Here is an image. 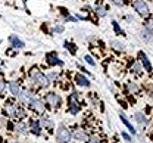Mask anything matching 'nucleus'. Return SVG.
<instances>
[{"label":"nucleus","instance_id":"10","mask_svg":"<svg viewBox=\"0 0 153 143\" xmlns=\"http://www.w3.org/2000/svg\"><path fill=\"white\" fill-rule=\"evenodd\" d=\"M74 136H75L76 140H79V142H87L88 140V134L84 130H76L75 133H74Z\"/></svg>","mask_w":153,"mask_h":143},{"label":"nucleus","instance_id":"19","mask_svg":"<svg viewBox=\"0 0 153 143\" xmlns=\"http://www.w3.org/2000/svg\"><path fill=\"white\" fill-rule=\"evenodd\" d=\"M134 117H135V121H137V123L144 124L146 121H147V120H146V117H144L141 112H135V115H134Z\"/></svg>","mask_w":153,"mask_h":143},{"label":"nucleus","instance_id":"18","mask_svg":"<svg viewBox=\"0 0 153 143\" xmlns=\"http://www.w3.org/2000/svg\"><path fill=\"white\" fill-rule=\"evenodd\" d=\"M111 46L114 47L115 50H118V52H124V50H125L124 44H122V43H119V41H112V43H111Z\"/></svg>","mask_w":153,"mask_h":143},{"label":"nucleus","instance_id":"7","mask_svg":"<svg viewBox=\"0 0 153 143\" xmlns=\"http://www.w3.org/2000/svg\"><path fill=\"white\" fill-rule=\"evenodd\" d=\"M9 90H10V93H12L15 98H19V95H21V92H22V89L19 87V84L15 81H12L9 84Z\"/></svg>","mask_w":153,"mask_h":143},{"label":"nucleus","instance_id":"31","mask_svg":"<svg viewBox=\"0 0 153 143\" xmlns=\"http://www.w3.org/2000/svg\"><path fill=\"white\" fill-rule=\"evenodd\" d=\"M4 87H6V83H4V80H3V78H0V93L4 90Z\"/></svg>","mask_w":153,"mask_h":143},{"label":"nucleus","instance_id":"22","mask_svg":"<svg viewBox=\"0 0 153 143\" xmlns=\"http://www.w3.org/2000/svg\"><path fill=\"white\" fill-rule=\"evenodd\" d=\"M65 47H68V50L72 53V55H75L76 53V49H75V46L72 44V43H65Z\"/></svg>","mask_w":153,"mask_h":143},{"label":"nucleus","instance_id":"34","mask_svg":"<svg viewBox=\"0 0 153 143\" xmlns=\"http://www.w3.org/2000/svg\"><path fill=\"white\" fill-rule=\"evenodd\" d=\"M56 74H55V72H52V74H50V75H49V78H50V80H56Z\"/></svg>","mask_w":153,"mask_h":143},{"label":"nucleus","instance_id":"16","mask_svg":"<svg viewBox=\"0 0 153 143\" xmlns=\"http://www.w3.org/2000/svg\"><path fill=\"white\" fill-rule=\"evenodd\" d=\"M30 130H31L34 134H37V136L41 133V131H40V130H41V128H40V124H38L37 121H31V123H30Z\"/></svg>","mask_w":153,"mask_h":143},{"label":"nucleus","instance_id":"9","mask_svg":"<svg viewBox=\"0 0 153 143\" xmlns=\"http://www.w3.org/2000/svg\"><path fill=\"white\" fill-rule=\"evenodd\" d=\"M75 81H76L78 86H82V87H88V86H90V81H88L82 74H76L75 75Z\"/></svg>","mask_w":153,"mask_h":143},{"label":"nucleus","instance_id":"24","mask_svg":"<svg viewBox=\"0 0 153 143\" xmlns=\"http://www.w3.org/2000/svg\"><path fill=\"white\" fill-rule=\"evenodd\" d=\"M96 10H97V15H99V16H105V15H106V9H105L103 6H97Z\"/></svg>","mask_w":153,"mask_h":143},{"label":"nucleus","instance_id":"8","mask_svg":"<svg viewBox=\"0 0 153 143\" xmlns=\"http://www.w3.org/2000/svg\"><path fill=\"white\" fill-rule=\"evenodd\" d=\"M31 98H33V92H30V90H22L18 99L21 102H30Z\"/></svg>","mask_w":153,"mask_h":143},{"label":"nucleus","instance_id":"15","mask_svg":"<svg viewBox=\"0 0 153 143\" xmlns=\"http://www.w3.org/2000/svg\"><path fill=\"white\" fill-rule=\"evenodd\" d=\"M119 117H121V121H122V123H124L125 125H127V128H128V130H130L131 133H135V130H134L133 124H131L130 121H128V120H127V117H125L124 114H119Z\"/></svg>","mask_w":153,"mask_h":143},{"label":"nucleus","instance_id":"21","mask_svg":"<svg viewBox=\"0 0 153 143\" xmlns=\"http://www.w3.org/2000/svg\"><path fill=\"white\" fill-rule=\"evenodd\" d=\"M146 30H147V31H150V33L153 31V16H150L149 19L146 21Z\"/></svg>","mask_w":153,"mask_h":143},{"label":"nucleus","instance_id":"32","mask_svg":"<svg viewBox=\"0 0 153 143\" xmlns=\"http://www.w3.org/2000/svg\"><path fill=\"white\" fill-rule=\"evenodd\" d=\"M112 3L116 4V6H122L124 4V0H112Z\"/></svg>","mask_w":153,"mask_h":143},{"label":"nucleus","instance_id":"33","mask_svg":"<svg viewBox=\"0 0 153 143\" xmlns=\"http://www.w3.org/2000/svg\"><path fill=\"white\" fill-rule=\"evenodd\" d=\"M55 31H56V33H62V31H63V27H62V25H56V27H55Z\"/></svg>","mask_w":153,"mask_h":143},{"label":"nucleus","instance_id":"30","mask_svg":"<svg viewBox=\"0 0 153 143\" xmlns=\"http://www.w3.org/2000/svg\"><path fill=\"white\" fill-rule=\"evenodd\" d=\"M122 137H124V139H125V140H127L128 143H133V139H131V136H130V134H127L125 131L122 133Z\"/></svg>","mask_w":153,"mask_h":143},{"label":"nucleus","instance_id":"2","mask_svg":"<svg viewBox=\"0 0 153 143\" xmlns=\"http://www.w3.org/2000/svg\"><path fill=\"white\" fill-rule=\"evenodd\" d=\"M71 137H72L71 131H69L65 125H59V128H57V131H56L57 142L59 143H69L71 142Z\"/></svg>","mask_w":153,"mask_h":143},{"label":"nucleus","instance_id":"5","mask_svg":"<svg viewBox=\"0 0 153 143\" xmlns=\"http://www.w3.org/2000/svg\"><path fill=\"white\" fill-rule=\"evenodd\" d=\"M30 106H31L36 112H38V114H43V112H44V105H43V102H41L40 99H31V101H30Z\"/></svg>","mask_w":153,"mask_h":143},{"label":"nucleus","instance_id":"4","mask_svg":"<svg viewBox=\"0 0 153 143\" xmlns=\"http://www.w3.org/2000/svg\"><path fill=\"white\" fill-rule=\"evenodd\" d=\"M134 7L137 9V12H138L141 16H146V15L149 13V7H147V4H146L143 0H135V1H134Z\"/></svg>","mask_w":153,"mask_h":143},{"label":"nucleus","instance_id":"11","mask_svg":"<svg viewBox=\"0 0 153 143\" xmlns=\"http://www.w3.org/2000/svg\"><path fill=\"white\" fill-rule=\"evenodd\" d=\"M78 111H79V105L75 101V98H71V101H69V112L75 115V114H78Z\"/></svg>","mask_w":153,"mask_h":143},{"label":"nucleus","instance_id":"12","mask_svg":"<svg viewBox=\"0 0 153 143\" xmlns=\"http://www.w3.org/2000/svg\"><path fill=\"white\" fill-rule=\"evenodd\" d=\"M138 56H140V61H141V63H143V66H144L147 71H152V65H150V62H149V59H147V56H146L143 52H140Z\"/></svg>","mask_w":153,"mask_h":143},{"label":"nucleus","instance_id":"26","mask_svg":"<svg viewBox=\"0 0 153 143\" xmlns=\"http://www.w3.org/2000/svg\"><path fill=\"white\" fill-rule=\"evenodd\" d=\"M133 72H135V74H140L141 72V63H134V66H133Z\"/></svg>","mask_w":153,"mask_h":143},{"label":"nucleus","instance_id":"27","mask_svg":"<svg viewBox=\"0 0 153 143\" xmlns=\"http://www.w3.org/2000/svg\"><path fill=\"white\" fill-rule=\"evenodd\" d=\"M128 89H130L131 92H134V93H137V92H138V86H135L134 83H130V84H128Z\"/></svg>","mask_w":153,"mask_h":143},{"label":"nucleus","instance_id":"23","mask_svg":"<svg viewBox=\"0 0 153 143\" xmlns=\"http://www.w3.org/2000/svg\"><path fill=\"white\" fill-rule=\"evenodd\" d=\"M112 25H114V30H115V33H116V34H118V36H122V34H124V33H122V30H121V28H119V25H118V22H112Z\"/></svg>","mask_w":153,"mask_h":143},{"label":"nucleus","instance_id":"29","mask_svg":"<svg viewBox=\"0 0 153 143\" xmlns=\"http://www.w3.org/2000/svg\"><path fill=\"white\" fill-rule=\"evenodd\" d=\"M88 143H100V139L97 136H91V137H88Z\"/></svg>","mask_w":153,"mask_h":143},{"label":"nucleus","instance_id":"20","mask_svg":"<svg viewBox=\"0 0 153 143\" xmlns=\"http://www.w3.org/2000/svg\"><path fill=\"white\" fill-rule=\"evenodd\" d=\"M41 124H43L44 127H47V128H53V127H55V124L52 123L49 118H43V120H41Z\"/></svg>","mask_w":153,"mask_h":143},{"label":"nucleus","instance_id":"17","mask_svg":"<svg viewBox=\"0 0 153 143\" xmlns=\"http://www.w3.org/2000/svg\"><path fill=\"white\" fill-rule=\"evenodd\" d=\"M13 118H16V120H24L25 118V111L21 108V106H16V109H15V117Z\"/></svg>","mask_w":153,"mask_h":143},{"label":"nucleus","instance_id":"1","mask_svg":"<svg viewBox=\"0 0 153 143\" xmlns=\"http://www.w3.org/2000/svg\"><path fill=\"white\" fill-rule=\"evenodd\" d=\"M30 77H31V80H34V81L37 83L40 87H47L49 86V83H50V80L41 72V71H38L37 68H33L31 71H30Z\"/></svg>","mask_w":153,"mask_h":143},{"label":"nucleus","instance_id":"13","mask_svg":"<svg viewBox=\"0 0 153 143\" xmlns=\"http://www.w3.org/2000/svg\"><path fill=\"white\" fill-rule=\"evenodd\" d=\"M9 41H10V44H12L13 47H16V49L24 47V41H21L16 36H10V37H9Z\"/></svg>","mask_w":153,"mask_h":143},{"label":"nucleus","instance_id":"3","mask_svg":"<svg viewBox=\"0 0 153 143\" xmlns=\"http://www.w3.org/2000/svg\"><path fill=\"white\" fill-rule=\"evenodd\" d=\"M46 101L49 102L50 106H53V108H59L60 106V103H62V99H60V96L56 95V93H49L47 96H46Z\"/></svg>","mask_w":153,"mask_h":143},{"label":"nucleus","instance_id":"14","mask_svg":"<svg viewBox=\"0 0 153 143\" xmlns=\"http://www.w3.org/2000/svg\"><path fill=\"white\" fill-rule=\"evenodd\" d=\"M15 109H16V106H13L10 102L4 103V111L7 112V115H9V117H12V118L15 117Z\"/></svg>","mask_w":153,"mask_h":143},{"label":"nucleus","instance_id":"28","mask_svg":"<svg viewBox=\"0 0 153 143\" xmlns=\"http://www.w3.org/2000/svg\"><path fill=\"white\" fill-rule=\"evenodd\" d=\"M85 62H87V63H90V65H91V66H94V65H96L94 59H93V58H91V56H90V55H87V56H85Z\"/></svg>","mask_w":153,"mask_h":143},{"label":"nucleus","instance_id":"25","mask_svg":"<svg viewBox=\"0 0 153 143\" xmlns=\"http://www.w3.org/2000/svg\"><path fill=\"white\" fill-rule=\"evenodd\" d=\"M16 131H18V133H22V134H25V133H27V127H25L24 124H18V125H16Z\"/></svg>","mask_w":153,"mask_h":143},{"label":"nucleus","instance_id":"6","mask_svg":"<svg viewBox=\"0 0 153 143\" xmlns=\"http://www.w3.org/2000/svg\"><path fill=\"white\" fill-rule=\"evenodd\" d=\"M46 59H47V63H49V65H62V63H63V62L57 58L56 53H47Z\"/></svg>","mask_w":153,"mask_h":143}]
</instances>
